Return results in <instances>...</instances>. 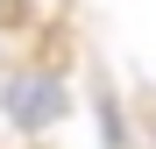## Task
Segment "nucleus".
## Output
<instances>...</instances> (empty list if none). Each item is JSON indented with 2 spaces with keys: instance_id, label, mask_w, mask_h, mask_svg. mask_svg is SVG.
<instances>
[{
  "instance_id": "1",
  "label": "nucleus",
  "mask_w": 156,
  "mask_h": 149,
  "mask_svg": "<svg viewBox=\"0 0 156 149\" xmlns=\"http://www.w3.org/2000/svg\"><path fill=\"white\" fill-rule=\"evenodd\" d=\"M0 114H7L21 135H43V128H57V121L71 114L64 71H57V64H43V57L14 64V71H7V92H0Z\"/></svg>"
},
{
  "instance_id": "2",
  "label": "nucleus",
  "mask_w": 156,
  "mask_h": 149,
  "mask_svg": "<svg viewBox=\"0 0 156 149\" xmlns=\"http://www.w3.org/2000/svg\"><path fill=\"white\" fill-rule=\"evenodd\" d=\"M7 21H14V0H0V29H7Z\"/></svg>"
}]
</instances>
